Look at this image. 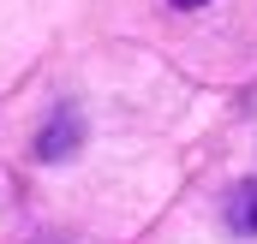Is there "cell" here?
<instances>
[{
    "label": "cell",
    "mask_w": 257,
    "mask_h": 244,
    "mask_svg": "<svg viewBox=\"0 0 257 244\" xmlns=\"http://www.w3.org/2000/svg\"><path fill=\"white\" fill-rule=\"evenodd\" d=\"M78 137H84V125H78V114L72 108H60L54 120L36 131V161H66L72 149H78Z\"/></svg>",
    "instance_id": "1"
},
{
    "label": "cell",
    "mask_w": 257,
    "mask_h": 244,
    "mask_svg": "<svg viewBox=\"0 0 257 244\" xmlns=\"http://www.w3.org/2000/svg\"><path fill=\"white\" fill-rule=\"evenodd\" d=\"M227 226H233L239 238H257V184H233V196H227Z\"/></svg>",
    "instance_id": "2"
},
{
    "label": "cell",
    "mask_w": 257,
    "mask_h": 244,
    "mask_svg": "<svg viewBox=\"0 0 257 244\" xmlns=\"http://www.w3.org/2000/svg\"><path fill=\"white\" fill-rule=\"evenodd\" d=\"M174 6H186V12H192V6H203V0H174Z\"/></svg>",
    "instance_id": "3"
}]
</instances>
